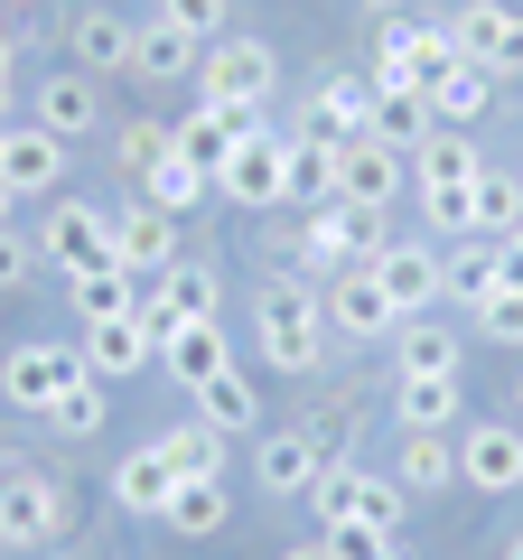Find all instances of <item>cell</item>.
Returning <instances> with one entry per match:
<instances>
[{
	"label": "cell",
	"mask_w": 523,
	"mask_h": 560,
	"mask_svg": "<svg viewBox=\"0 0 523 560\" xmlns=\"http://www.w3.org/2000/svg\"><path fill=\"white\" fill-rule=\"evenodd\" d=\"M309 504H318V523H346V514L364 504V467H337V458H327V477L309 486Z\"/></svg>",
	"instance_id": "obj_42"
},
{
	"label": "cell",
	"mask_w": 523,
	"mask_h": 560,
	"mask_svg": "<svg viewBox=\"0 0 523 560\" xmlns=\"http://www.w3.org/2000/svg\"><path fill=\"white\" fill-rule=\"evenodd\" d=\"M131 38H141L131 20L84 10V20H75V66H84V75H131Z\"/></svg>",
	"instance_id": "obj_23"
},
{
	"label": "cell",
	"mask_w": 523,
	"mask_h": 560,
	"mask_svg": "<svg viewBox=\"0 0 523 560\" xmlns=\"http://www.w3.org/2000/svg\"><path fill=\"white\" fill-rule=\"evenodd\" d=\"M504 560H523V533H514V541H504Z\"/></svg>",
	"instance_id": "obj_54"
},
{
	"label": "cell",
	"mask_w": 523,
	"mask_h": 560,
	"mask_svg": "<svg viewBox=\"0 0 523 560\" xmlns=\"http://www.w3.org/2000/svg\"><path fill=\"white\" fill-rule=\"evenodd\" d=\"M290 197H337V140H318V131L290 140Z\"/></svg>",
	"instance_id": "obj_38"
},
{
	"label": "cell",
	"mask_w": 523,
	"mask_h": 560,
	"mask_svg": "<svg viewBox=\"0 0 523 560\" xmlns=\"http://www.w3.org/2000/svg\"><path fill=\"white\" fill-rule=\"evenodd\" d=\"M356 514L393 533V523H403V477H364V504H356Z\"/></svg>",
	"instance_id": "obj_46"
},
{
	"label": "cell",
	"mask_w": 523,
	"mask_h": 560,
	"mask_svg": "<svg viewBox=\"0 0 523 560\" xmlns=\"http://www.w3.org/2000/svg\"><path fill=\"white\" fill-rule=\"evenodd\" d=\"M271 94H281V57H271L262 38H234V28H224V38L197 57V103H216V113L253 121Z\"/></svg>",
	"instance_id": "obj_2"
},
{
	"label": "cell",
	"mask_w": 523,
	"mask_h": 560,
	"mask_svg": "<svg viewBox=\"0 0 523 560\" xmlns=\"http://www.w3.org/2000/svg\"><path fill=\"white\" fill-rule=\"evenodd\" d=\"M0 10H28V0H0Z\"/></svg>",
	"instance_id": "obj_55"
},
{
	"label": "cell",
	"mask_w": 523,
	"mask_h": 560,
	"mask_svg": "<svg viewBox=\"0 0 523 560\" xmlns=\"http://www.w3.org/2000/svg\"><path fill=\"white\" fill-rule=\"evenodd\" d=\"M75 346H84V374H94V383H121V374H141V364L160 355V346L141 337V318H94Z\"/></svg>",
	"instance_id": "obj_19"
},
{
	"label": "cell",
	"mask_w": 523,
	"mask_h": 560,
	"mask_svg": "<svg viewBox=\"0 0 523 560\" xmlns=\"http://www.w3.org/2000/svg\"><path fill=\"white\" fill-rule=\"evenodd\" d=\"M281 560H327V541H309V551H281Z\"/></svg>",
	"instance_id": "obj_52"
},
{
	"label": "cell",
	"mask_w": 523,
	"mask_h": 560,
	"mask_svg": "<svg viewBox=\"0 0 523 560\" xmlns=\"http://www.w3.org/2000/svg\"><path fill=\"white\" fill-rule=\"evenodd\" d=\"M10 206H20V197H10V178H0V224H10Z\"/></svg>",
	"instance_id": "obj_53"
},
{
	"label": "cell",
	"mask_w": 523,
	"mask_h": 560,
	"mask_svg": "<svg viewBox=\"0 0 523 560\" xmlns=\"http://www.w3.org/2000/svg\"><path fill=\"white\" fill-rule=\"evenodd\" d=\"M150 448L168 458V477H224V430L216 420H168Z\"/></svg>",
	"instance_id": "obj_22"
},
{
	"label": "cell",
	"mask_w": 523,
	"mask_h": 560,
	"mask_svg": "<svg viewBox=\"0 0 523 560\" xmlns=\"http://www.w3.org/2000/svg\"><path fill=\"white\" fill-rule=\"evenodd\" d=\"M141 280L150 271H84V280H66V290H75V327H94V318H131V300H141Z\"/></svg>",
	"instance_id": "obj_32"
},
{
	"label": "cell",
	"mask_w": 523,
	"mask_h": 560,
	"mask_svg": "<svg viewBox=\"0 0 523 560\" xmlns=\"http://www.w3.org/2000/svg\"><path fill=\"white\" fill-rule=\"evenodd\" d=\"M393 560H403V551H393Z\"/></svg>",
	"instance_id": "obj_57"
},
{
	"label": "cell",
	"mask_w": 523,
	"mask_h": 560,
	"mask_svg": "<svg viewBox=\"0 0 523 560\" xmlns=\"http://www.w3.org/2000/svg\"><path fill=\"white\" fill-rule=\"evenodd\" d=\"M449 66H458V47H449V20H403L393 38L374 47V84H403V94H430Z\"/></svg>",
	"instance_id": "obj_8"
},
{
	"label": "cell",
	"mask_w": 523,
	"mask_h": 560,
	"mask_svg": "<svg viewBox=\"0 0 523 560\" xmlns=\"http://www.w3.org/2000/svg\"><path fill=\"white\" fill-rule=\"evenodd\" d=\"M486 75H496V84H523V20H514V38L486 57Z\"/></svg>",
	"instance_id": "obj_48"
},
{
	"label": "cell",
	"mask_w": 523,
	"mask_h": 560,
	"mask_svg": "<svg viewBox=\"0 0 523 560\" xmlns=\"http://www.w3.org/2000/svg\"><path fill=\"white\" fill-rule=\"evenodd\" d=\"M393 477H403V495L449 486L458 477V440H449V430H403V467H393Z\"/></svg>",
	"instance_id": "obj_31"
},
{
	"label": "cell",
	"mask_w": 523,
	"mask_h": 560,
	"mask_svg": "<svg viewBox=\"0 0 523 560\" xmlns=\"http://www.w3.org/2000/svg\"><path fill=\"white\" fill-rule=\"evenodd\" d=\"M141 187H150V197H141V206H160V215H187V206H206V197H216V178H206V168H187V160H178V150H168V160H160V168H150V178H141Z\"/></svg>",
	"instance_id": "obj_37"
},
{
	"label": "cell",
	"mask_w": 523,
	"mask_h": 560,
	"mask_svg": "<svg viewBox=\"0 0 523 560\" xmlns=\"http://www.w3.org/2000/svg\"><path fill=\"white\" fill-rule=\"evenodd\" d=\"M160 364H168V374L187 383V393H197V383H216L224 364H234V355H224V318H187L178 337L160 346Z\"/></svg>",
	"instance_id": "obj_21"
},
{
	"label": "cell",
	"mask_w": 523,
	"mask_h": 560,
	"mask_svg": "<svg viewBox=\"0 0 523 560\" xmlns=\"http://www.w3.org/2000/svg\"><path fill=\"white\" fill-rule=\"evenodd\" d=\"M374 140H393V150H421L440 121H430V94H403V84H374V121H364Z\"/></svg>",
	"instance_id": "obj_30"
},
{
	"label": "cell",
	"mask_w": 523,
	"mask_h": 560,
	"mask_svg": "<svg viewBox=\"0 0 523 560\" xmlns=\"http://www.w3.org/2000/svg\"><path fill=\"white\" fill-rule=\"evenodd\" d=\"M216 197L224 206H290V140L262 131V121H243V140H234V160H224Z\"/></svg>",
	"instance_id": "obj_6"
},
{
	"label": "cell",
	"mask_w": 523,
	"mask_h": 560,
	"mask_svg": "<svg viewBox=\"0 0 523 560\" xmlns=\"http://www.w3.org/2000/svg\"><path fill=\"white\" fill-rule=\"evenodd\" d=\"M403 178H411V150H393V140H374V131L337 140V197L356 206V215H383V206L403 197Z\"/></svg>",
	"instance_id": "obj_7"
},
{
	"label": "cell",
	"mask_w": 523,
	"mask_h": 560,
	"mask_svg": "<svg viewBox=\"0 0 523 560\" xmlns=\"http://www.w3.org/2000/svg\"><path fill=\"white\" fill-rule=\"evenodd\" d=\"M0 121H10V47H0Z\"/></svg>",
	"instance_id": "obj_50"
},
{
	"label": "cell",
	"mask_w": 523,
	"mask_h": 560,
	"mask_svg": "<svg viewBox=\"0 0 523 560\" xmlns=\"http://www.w3.org/2000/svg\"><path fill=\"white\" fill-rule=\"evenodd\" d=\"M197 57H206V47L187 38V28H168V20H150L141 38H131V75H150V84H178V75H197Z\"/></svg>",
	"instance_id": "obj_24"
},
{
	"label": "cell",
	"mask_w": 523,
	"mask_h": 560,
	"mask_svg": "<svg viewBox=\"0 0 523 560\" xmlns=\"http://www.w3.org/2000/svg\"><path fill=\"white\" fill-rule=\"evenodd\" d=\"M514 178H523V168H514Z\"/></svg>",
	"instance_id": "obj_58"
},
{
	"label": "cell",
	"mask_w": 523,
	"mask_h": 560,
	"mask_svg": "<svg viewBox=\"0 0 523 560\" xmlns=\"http://www.w3.org/2000/svg\"><path fill=\"white\" fill-rule=\"evenodd\" d=\"M47 420H57L66 440H94L103 420H113V393H103V383H94V374H84V383H75V393H66V401H57V411H47Z\"/></svg>",
	"instance_id": "obj_40"
},
{
	"label": "cell",
	"mask_w": 523,
	"mask_h": 560,
	"mask_svg": "<svg viewBox=\"0 0 523 560\" xmlns=\"http://www.w3.org/2000/svg\"><path fill=\"white\" fill-rule=\"evenodd\" d=\"M75 383H84V346H66V337H28V346L0 355V401L28 411V420H47Z\"/></svg>",
	"instance_id": "obj_3"
},
{
	"label": "cell",
	"mask_w": 523,
	"mask_h": 560,
	"mask_svg": "<svg viewBox=\"0 0 523 560\" xmlns=\"http://www.w3.org/2000/svg\"><path fill=\"white\" fill-rule=\"evenodd\" d=\"M160 290L187 308V318H224V300H216V271H206V261H168V271H160Z\"/></svg>",
	"instance_id": "obj_39"
},
{
	"label": "cell",
	"mask_w": 523,
	"mask_h": 560,
	"mask_svg": "<svg viewBox=\"0 0 523 560\" xmlns=\"http://www.w3.org/2000/svg\"><path fill=\"white\" fill-rule=\"evenodd\" d=\"M393 420L403 430H449L458 420V374H403L393 383Z\"/></svg>",
	"instance_id": "obj_26"
},
{
	"label": "cell",
	"mask_w": 523,
	"mask_h": 560,
	"mask_svg": "<svg viewBox=\"0 0 523 560\" xmlns=\"http://www.w3.org/2000/svg\"><path fill=\"white\" fill-rule=\"evenodd\" d=\"M253 477H262V495H300L309 504V486L327 477V440H318V430H262Z\"/></svg>",
	"instance_id": "obj_12"
},
{
	"label": "cell",
	"mask_w": 523,
	"mask_h": 560,
	"mask_svg": "<svg viewBox=\"0 0 523 560\" xmlns=\"http://www.w3.org/2000/svg\"><path fill=\"white\" fill-rule=\"evenodd\" d=\"M327 290V327L337 337H356V346H374V337H393V300H383V280H374V261H346V271H327L318 280Z\"/></svg>",
	"instance_id": "obj_10"
},
{
	"label": "cell",
	"mask_w": 523,
	"mask_h": 560,
	"mask_svg": "<svg viewBox=\"0 0 523 560\" xmlns=\"http://www.w3.org/2000/svg\"><path fill=\"white\" fill-rule=\"evenodd\" d=\"M374 280H383V300H393V318H430L449 300V261L430 243H374Z\"/></svg>",
	"instance_id": "obj_9"
},
{
	"label": "cell",
	"mask_w": 523,
	"mask_h": 560,
	"mask_svg": "<svg viewBox=\"0 0 523 560\" xmlns=\"http://www.w3.org/2000/svg\"><path fill=\"white\" fill-rule=\"evenodd\" d=\"M113 253H121V271H168L178 261V215H160V206H113Z\"/></svg>",
	"instance_id": "obj_17"
},
{
	"label": "cell",
	"mask_w": 523,
	"mask_h": 560,
	"mask_svg": "<svg viewBox=\"0 0 523 560\" xmlns=\"http://www.w3.org/2000/svg\"><path fill=\"white\" fill-rule=\"evenodd\" d=\"M75 523V495L38 467H0V551H47Z\"/></svg>",
	"instance_id": "obj_4"
},
{
	"label": "cell",
	"mask_w": 523,
	"mask_h": 560,
	"mask_svg": "<svg viewBox=\"0 0 523 560\" xmlns=\"http://www.w3.org/2000/svg\"><path fill=\"white\" fill-rule=\"evenodd\" d=\"M224 514H234V504H224V477H178V495H168V533H187V541H216L224 533Z\"/></svg>",
	"instance_id": "obj_29"
},
{
	"label": "cell",
	"mask_w": 523,
	"mask_h": 560,
	"mask_svg": "<svg viewBox=\"0 0 523 560\" xmlns=\"http://www.w3.org/2000/svg\"><path fill=\"white\" fill-rule=\"evenodd\" d=\"M477 131H430L421 150H411V187H421V206L458 197V187H477Z\"/></svg>",
	"instance_id": "obj_15"
},
{
	"label": "cell",
	"mask_w": 523,
	"mask_h": 560,
	"mask_svg": "<svg viewBox=\"0 0 523 560\" xmlns=\"http://www.w3.org/2000/svg\"><path fill=\"white\" fill-rule=\"evenodd\" d=\"M364 121H374V84H364V75H327V84H318V113H309V131H318V140H356Z\"/></svg>",
	"instance_id": "obj_28"
},
{
	"label": "cell",
	"mask_w": 523,
	"mask_h": 560,
	"mask_svg": "<svg viewBox=\"0 0 523 560\" xmlns=\"http://www.w3.org/2000/svg\"><path fill=\"white\" fill-rule=\"evenodd\" d=\"M374 215H356L346 197H327L318 215L300 224V253H309V271H346V261H374Z\"/></svg>",
	"instance_id": "obj_13"
},
{
	"label": "cell",
	"mask_w": 523,
	"mask_h": 560,
	"mask_svg": "<svg viewBox=\"0 0 523 560\" xmlns=\"http://www.w3.org/2000/svg\"><path fill=\"white\" fill-rule=\"evenodd\" d=\"M477 327H486V337H496V346H523V280H504L496 300L477 308Z\"/></svg>",
	"instance_id": "obj_45"
},
{
	"label": "cell",
	"mask_w": 523,
	"mask_h": 560,
	"mask_svg": "<svg viewBox=\"0 0 523 560\" xmlns=\"http://www.w3.org/2000/svg\"><path fill=\"white\" fill-rule=\"evenodd\" d=\"M160 20L187 28L197 47H216V38H224V0H160Z\"/></svg>",
	"instance_id": "obj_44"
},
{
	"label": "cell",
	"mask_w": 523,
	"mask_h": 560,
	"mask_svg": "<svg viewBox=\"0 0 523 560\" xmlns=\"http://www.w3.org/2000/svg\"><path fill=\"white\" fill-rule=\"evenodd\" d=\"M504 280H523V224L504 234Z\"/></svg>",
	"instance_id": "obj_49"
},
{
	"label": "cell",
	"mask_w": 523,
	"mask_h": 560,
	"mask_svg": "<svg viewBox=\"0 0 523 560\" xmlns=\"http://www.w3.org/2000/svg\"><path fill=\"white\" fill-rule=\"evenodd\" d=\"M168 495H178V477H168V458H160V448H131V458L113 467V504H121V514L160 523V514H168Z\"/></svg>",
	"instance_id": "obj_20"
},
{
	"label": "cell",
	"mask_w": 523,
	"mask_h": 560,
	"mask_svg": "<svg viewBox=\"0 0 523 560\" xmlns=\"http://www.w3.org/2000/svg\"><path fill=\"white\" fill-rule=\"evenodd\" d=\"M0 178H10V197H57L66 187V140L57 131H38V121H28V131H0Z\"/></svg>",
	"instance_id": "obj_14"
},
{
	"label": "cell",
	"mask_w": 523,
	"mask_h": 560,
	"mask_svg": "<svg viewBox=\"0 0 523 560\" xmlns=\"http://www.w3.org/2000/svg\"><path fill=\"white\" fill-rule=\"evenodd\" d=\"M523 224V178H504V168H477V187H467V243L477 234H514Z\"/></svg>",
	"instance_id": "obj_27"
},
{
	"label": "cell",
	"mask_w": 523,
	"mask_h": 560,
	"mask_svg": "<svg viewBox=\"0 0 523 560\" xmlns=\"http://www.w3.org/2000/svg\"><path fill=\"white\" fill-rule=\"evenodd\" d=\"M393 374H458V337L430 318H403L393 327Z\"/></svg>",
	"instance_id": "obj_33"
},
{
	"label": "cell",
	"mask_w": 523,
	"mask_h": 560,
	"mask_svg": "<svg viewBox=\"0 0 523 560\" xmlns=\"http://www.w3.org/2000/svg\"><path fill=\"white\" fill-rule=\"evenodd\" d=\"M0 131H10V121H0Z\"/></svg>",
	"instance_id": "obj_56"
},
{
	"label": "cell",
	"mask_w": 523,
	"mask_h": 560,
	"mask_svg": "<svg viewBox=\"0 0 523 560\" xmlns=\"http://www.w3.org/2000/svg\"><path fill=\"white\" fill-rule=\"evenodd\" d=\"M327 560H393V533L383 523H364V514H346V523H327Z\"/></svg>",
	"instance_id": "obj_41"
},
{
	"label": "cell",
	"mask_w": 523,
	"mask_h": 560,
	"mask_svg": "<svg viewBox=\"0 0 523 560\" xmlns=\"http://www.w3.org/2000/svg\"><path fill=\"white\" fill-rule=\"evenodd\" d=\"M486 103H496V75H486V66H467V57L449 66L440 84H430V121H440V131H467Z\"/></svg>",
	"instance_id": "obj_25"
},
{
	"label": "cell",
	"mask_w": 523,
	"mask_h": 560,
	"mask_svg": "<svg viewBox=\"0 0 523 560\" xmlns=\"http://www.w3.org/2000/svg\"><path fill=\"white\" fill-rule=\"evenodd\" d=\"M504 290V243H467L458 261H449V300L458 308H486Z\"/></svg>",
	"instance_id": "obj_36"
},
{
	"label": "cell",
	"mask_w": 523,
	"mask_h": 560,
	"mask_svg": "<svg viewBox=\"0 0 523 560\" xmlns=\"http://www.w3.org/2000/svg\"><path fill=\"white\" fill-rule=\"evenodd\" d=\"M364 10H383V20H403V10H411V0H364Z\"/></svg>",
	"instance_id": "obj_51"
},
{
	"label": "cell",
	"mask_w": 523,
	"mask_h": 560,
	"mask_svg": "<svg viewBox=\"0 0 523 560\" xmlns=\"http://www.w3.org/2000/svg\"><path fill=\"white\" fill-rule=\"evenodd\" d=\"M38 261H57L66 280H84V271H113V206H84V197H66V206H47V224H38Z\"/></svg>",
	"instance_id": "obj_5"
},
{
	"label": "cell",
	"mask_w": 523,
	"mask_h": 560,
	"mask_svg": "<svg viewBox=\"0 0 523 560\" xmlns=\"http://www.w3.org/2000/svg\"><path fill=\"white\" fill-rule=\"evenodd\" d=\"M253 121H262V113H253ZM234 140H243V113H216V103H197L187 121H168V150H178L187 168H206V178H224Z\"/></svg>",
	"instance_id": "obj_18"
},
{
	"label": "cell",
	"mask_w": 523,
	"mask_h": 560,
	"mask_svg": "<svg viewBox=\"0 0 523 560\" xmlns=\"http://www.w3.org/2000/svg\"><path fill=\"white\" fill-rule=\"evenodd\" d=\"M504 38H514V10H504V0H467L458 20H449V47H458L467 66H486Z\"/></svg>",
	"instance_id": "obj_35"
},
{
	"label": "cell",
	"mask_w": 523,
	"mask_h": 560,
	"mask_svg": "<svg viewBox=\"0 0 523 560\" xmlns=\"http://www.w3.org/2000/svg\"><path fill=\"white\" fill-rule=\"evenodd\" d=\"M197 420H216L224 440H234V430H262V393L234 374V364H224L216 383H197Z\"/></svg>",
	"instance_id": "obj_34"
},
{
	"label": "cell",
	"mask_w": 523,
	"mask_h": 560,
	"mask_svg": "<svg viewBox=\"0 0 523 560\" xmlns=\"http://www.w3.org/2000/svg\"><path fill=\"white\" fill-rule=\"evenodd\" d=\"M38 131H57V140L103 131V84L84 75V66H57V75L38 84Z\"/></svg>",
	"instance_id": "obj_16"
},
{
	"label": "cell",
	"mask_w": 523,
	"mask_h": 560,
	"mask_svg": "<svg viewBox=\"0 0 523 560\" xmlns=\"http://www.w3.org/2000/svg\"><path fill=\"white\" fill-rule=\"evenodd\" d=\"M113 150H121V168H131V178H150V168L168 160V121H131V131H121Z\"/></svg>",
	"instance_id": "obj_43"
},
{
	"label": "cell",
	"mask_w": 523,
	"mask_h": 560,
	"mask_svg": "<svg viewBox=\"0 0 523 560\" xmlns=\"http://www.w3.org/2000/svg\"><path fill=\"white\" fill-rule=\"evenodd\" d=\"M458 477L477 495H514L523 486V420H467L458 430Z\"/></svg>",
	"instance_id": "obj_11"
},
{
	"label": "cell",
	"mask_w": 523,
	"mask_h": 560,
	"mask_svg": "<svg viewBox=\"0 0 523 560\" xmlns=\"http://www.w3.org/2000/svg\"><path fill=\"white\" fill-rule=\"evenodd\" d=\"M28 271H38V243H20L10 224H0V300H10V290H20Z\"/></svg>",
	"instance_id": "obj_47"
},
{
	"label": "cell",
	"mask_w": 523,
	"mask_h": 560,
	"mask_svg": "<svg viewBox=\"0 0 523 560\" xmlns=\"http://www.w3.org/2000/svg\"><path fill=\"white\" fill-rule=\"evenodd\" d=\"M253 337L281 374H318L327 364V290H309V280H262Z\"/></svg>",
	"instance_id": "obj_1"
}]
</instances>
